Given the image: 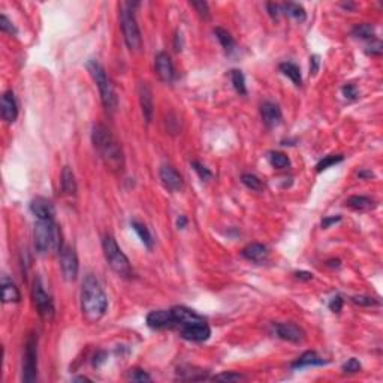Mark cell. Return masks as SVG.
Wrapping results in <instances>:
<instances>
[{"label": "cell", "mask_w": 383, "mask_h": 383, "mask_svg": "<svg viewBox=\"0 0 383 383\" xmlns=\"http://www.w3.org/2000/svg\"><path fill=\"white\" fill-rule=\"evenodd\" d=\"M181 337L184 340H189V341H205L208 340L209 335H211V330L209 327L205 323V320L202 322H195V323H187V325H183L181 327Z\"/></svg>", "instance_id": "11"}, {"label": "cell", "mask_w": 383, "mask_h": 383, "mask_svg": "<svg viewBox=\"0 0 383 383\" xmlns=\"http://www.w3.org/2000/svg\"><path fill=\"white\" fill-rule=\"evenodd\" d=\"M343 371L348 373V374H355V373L361 371V362L356 358H350V359H348V362L343 366Z\"/></svg>", "instance_id": "38"}, {"label": "cell", "mask_w": 383, "mask_h": 383, "mask_svg": "<svg viewBox=\"0 0 383 383\" xmlns=\"http://www.w3.org/2000/svg\"><path fill=\"white\" fill-rule=\"evenodd\" d=\"M140 104L145 122L150 123L153 120L155 104H153V91H151V88L147 83H141L140 84Z\"/></svg>", "instance_id": "16"}, {"label": "cell", "mask_w": 383, "mask_h": 383, "mask_svg": "<svg viewBox=\"0 0 383 383\" xmlns=\"http://www.w3.org/2000/svg\"><path fill=\"white\" fill-rule=\"evenodd\" d=\"M358 177H359V178H373L374 174H373L371 171H359V173H358Z\"/></svg>", "instance_id": "50"}, {"label": "cell", "mask_w": 383, "mask_h": 383, "mask_svg": "<svg viewBox=\"0 0 383 383\" xmlns=\"http://www.w3.org/2000/svg\"><path fill=\"white\" fill-rule=\"evenodd\" d=\"M0 30L2 32H6V33H11V35H17V29L14 27V24L8 20L6 15H0Z\"/></svg>", "instance_id": "39"}, {"label": "cell", "mask_w": 383, "mask_h": 383, "mask_svg": "<svg viewBox=\"0 0 383 383\" xmlns=\"http://www.w3.org/2000/svg\"><path fill=\"white\" fill-rule=\"evenodd\" d=\"M160 181L169 192H178L183 189V178L173 166L165 165L160 168Z\"/></svg>", "instance_id": "14"}, {"label": "cell", "mask_w": 383, "mask_h": 383, "mask_svg": "<svg viewBox=\"0 0 383 383\" xmlns=\"http://www.w3.org/2000/svg\"><path fill=\"white\" fill-rule=\"evenodd\" d=\"M244 258L247 261L256 262V263H261L263 262L266 258H268V248L263 245V244H248L247 247H244L243 252H241Z\"/></svg>", "instance_id": "20"}, {"label": "cell", "mask_w": 383, "mask_h": 383, "mask_svg": "<svg viewBox=\"0 0 383 383\" xmlns=\"http://www.w3.org/2000/svg\"><path fill=\"white\" fill-rule=\"evenodd\" d=\"M213 380H217V382H243V380H245V376L240 374V373H234V371H229V373L226 371V373L214 376Z\"/></svg>", "instance_id": "34"}, {"label": "cell", "mask_w": 383, "mask_h": 383, "mask_svg": "<svg viewBox=\"0 0 383 383\" xmlns=\"http://www.w3.org/2000/svg\"><path fill=\"white\" fill-rule=\"evenodd\" d=\"M266 8H268V11H270V15H271V17L273 18L279 17V11H280L279 5H276V3H268V5H266Z\"/></svg>", "instance_id": "46"}, {"label": "cell", "mask_w": 383, "mask_h": 383, "mask_svg": "<svg viewBox=\"0 0 383 383\" xmlns=\"http://www.w3.org/2000/svg\"><path fill=\"white\" fill-rule=\"evenodd\" d=\"M374 33H376L374 26L368 24V23L356 24L352 30V35L355 37H359V39H374Z\"/></svg>", "instance_id": "29"}, {"label": "cell", "mask_w": 383, "mask_h": 383, "mask_svg": "<svg viewBox=\"0 0 383 383\" xmlns=\"http://www.w3.org/2000/svg\"><path fill=\"white\" fill-rule=\"evenodd\" d=\"M30 211L37 217V220H54L55 209L51 201L45 198H36L30 202Z\"/></svg>", "instance_id": "17"}, {"label": "cell", "mask_w": 383, "mask_h": 383, "mask_svg": "<svg viewBox=\"0 0 383 383\" xmlns=\"http://www.w3.org/2000/svg\"><path fill=\"white\" fill-rule=\"evenodd\" d=\"M192 168L195 169V173L199 175V178L201 180H209L213 174H211V171H209L207 166H204L202 163H199V162H192Z\"/></svg>", "instance_id": "37"}, {"label": "cell", "mask_w": 383, "mask_h": 383, "mask_svg": "<svg viewBox=\"0 0 383 383\" xmlns=\"http://www.w3.org/2000/svg\"><path fill=\"white\" fill-rule=\"evenodd\" d=\"M127 379L132 380V382H151V377L144 370H140V368L130 370L129 374H127Z\"/></svg>", "instance_id": "35"}, {"label": "cell", "mask_w": 383, "mask_h": 383, "mask_svg": "<svg viewBox=\"0 0 383 383\" xmlns=\"http://www.w3.org/2000/svg\"><path fill=\"white\" fill-rule=\"evenodd\" d=\"M62 192L68 196H75L76 195V180H75V174L73 171L70 169L69 166H65L63 171H62Z\"/></svg>", "instance_id": "22"}, {"label": "cell", "mask_w": 383, "mask_h": 383, "mask_svg": "<svg viewBox=\"0 0 383 383\" xmlns=\"http://www.w3.org/2000/svg\"><path fill=\"white\" fill-rule=\"evenodd\" d=\"M32 298H33V304H35L36 310H37L39 316H41L44 320H48V322L52 320V317H54V314H55V309H54L51 296L45 292L41 279H36L35 283H33Z\"/></svg>", "instance_id": "8"}, {"label": "cell", "mask_w": 383, "mask_h": 383, "mask_svg": "<svg viewBox=\"0 0 383 383\" xmlns=\"http://www.w3.org/2000/svg\"><path fill=\"white\" fill-rule=\"evenodd\" d=\"M346 205L349 208L355 209V211H370L376 207L374 201L368 196H362V195H355L350 196L346 201Z\"/></svg>", "instance_id": "24"}, {"label": "cell", "mask_w": 383, "mask_h": 383, "mask_svg": "<svg viewBox=\"0 0 383 383\" xmlns=\"http://www.w3.org/2000/svg\"><path fill=\"white\" fill-rule=\"evenodd\" d=\"M60 266H62V273L63 277L68 281H73L78 277V271H80V263H78V258L73 248L70 247H62L60 248Z\"/></svg>", "instance_id": "9"}, {"label": "cell", "mask_w": 383, "mask_h": 383, "mask_svg": "<svg viewBox=\"0 0 383 383\" xmlns=\"http://www.w3.org/2000/svg\"><path fill=\"white\" fill-rule=\"evenodd\" d=\"M173 313L175 316V322H177V327H183V325H187V323H195V322H202L205 320L201 314L195 313L193 310L187 309V307H183V305H177L174 309H171Z\"/></svg>", "instance_id": "19"}, {"label": "cell", "mask_w": 383, "mask_h": 383, "mask_svg": "<svg viewBox=\"0 0 383 383\" xmlns=\"http://www.w3.org/2000/svg\"><path fill=\"white\" fill-rule=\"evenodd\" d=\"M73 380H75V382H91L88 377H84V376H81V377H75Z\"/></svg>", "instance_id": "51"}, {"label": "cell", "mask_w": 383, "mask_h": 383, "mask_svg": "<svg viewBox=\"0 0 383 383\" xmlns=\"http://www.w3.org/2000/svg\"><path fill=\"white\" fill-rule=\"evenodd\" d=\"M295 277L299 280H312L313 279V274L307 273V271H296Z\"/></svg>", "instance_id": "47"}, {"label": "cell", "mask_w": 383, "mask_h": 383, "mask_svg": "<svg viewBox=\"0 0 383 383\" xmlns=\"http://www.w3.org/2000/svg\"><path fill=\"white\" fill-rule=\"evenodd\" d=\"M155 68H156L157 75L159 78L163 81V83H168L171 84L174 81L175 78V70H174V65H173V60L171 57L166 54V52H159L155 59Z\"/></svg>", "instance_id": "13"}, {"label": "cell", "mask_w": 383, "mask_h": 383, "mask_svg": "<svg viewBox=\"0 0 383 383\" xmlns=\"http://www.w3.org/2000/svg\"><path fill=\"white\" fill-rule=\"evenodd\" d=\"M105 356H106V353H105V352H99V353H98V355L94 356V361H93V366H94V367H99V366H101V364H102V362H104V361H105V359H104Z\"/></svg>", "instance_id": "48"}, {"label": "cell", "mask_w": 383, "mask_h": 383, "mask_svg": "<svg viewBox=\"0 0 383 383\" xmlns=\"http://www.w3.org/2000/svg\"><path fill=\"white\" fill-rule=\"evenodd\" d=\"M186 225H187V219H186L184 216H180L178 220H177V226H178V229H183Z\"/></svg>", "instance_id": "49"}, {"label": "cell", "mask_w": 383, "mask_h": 383, "mask_svg": "<svg viewBox=\"0 0 383 383\" xmlns=\"http://www.w3.org/2000/svg\"><path fill=\"white\" fill-rule=\"evenodd\" d=\"M319 65H320L319 55H313V57H310V73H312V75H316V73H317V70H319Z\"/></svg>", "instance_id": "45"}, {"label": "cell", "mask_w": 383, "mask_h": 383, "mask_svg": "<svg viewBox=\"0 0 383 383\" xmlns=\"http://www.w3.org/2000/svg\"><path fill=\"white\" fill-rule=\"evenodd\" d=\"M37 376V337L36 334H30L26 343L24 361H23V380L32 383Z\"/></svg>", "instance_id": "7"}, {"label": "cell", "mask_w": 383, "mask_h": 383, "mask_svg": "<svg viewBox=\"0 0 383 383\" xmlns=\"http://www.w3.org/2000/svg\"><path fill=\"white\" fill-rule=\"evenodd\" d=\"M352 302L356 305H362V307H371V305H379V301L371 298V296L359 295V296H352Z\"/></svg>", "instance_id": "36"}, {"label": "cell", "mask_w": 383, "mask_h": 383, "mask_svg": "<svg viewBox=\"0 0 383 383\" xmlns=\"http://www.w3.org/2000/svg\"><path fill=\"white\" fill-rule=\"evenodd\" d=\"M214 35L219 39V42L222 44V47L225 48V51H234V48H235V41H234V37L231 36V33H229L227 30L222 29V27H216V29H214Z\"/></svg>", "instance_id": "28"}, {"label": "cell", "mask_w": 383, "mask_h": 383, "mask_svg": "<svg viewBox=\"0 0 383 383\" xmlns=\"http://www.w3.org/2000/svg\"><path fill=\"white\" fill-rule=\"evenodd\" d=\"M274 332L276 335L289 343H301L305 338V331L298 327L296 323L292 322H283V323H276L274 325Z\"/></svg>", "instance_id": "10"}, {"label": "cell", "mask_w": 383, "mask_h": 383, "mask_svg": "<svg viewBox=\"0 0 383 383\" xmlns=\"http://www.w3.org/2000/svg\"><path fill=\"white\" fill-rule=\"evenodd\" d=\"M281 9H283V12H284V14H288L289 17L295 18V20H298V21H305V18H307V12H305V9H304L301 5L294 3V2L283 3V5H281Z\"/></svg>", "instance_id": "26"}, {"label": "cell", "mask_w": 383, "mask_h": 383, "mask_svg": "<svg viewBox=\"0 0 383 383\" xmlns=\"http://www.w3.org/2000/svg\"><path fill=\"white\" fill-rule=\"evenodd\" d=\"M87 69L90 72V75H91V78L94 80L98 88H99L101 99H102L105 109L109 111V112H114L116 108H117V94H116V90H114L106 72H105L104 66L98 60H88Z\"/></svg>", "instance_id": "4"}, {"label": "cell", "mask_w": 383, "mask_h": 383, "mask_svg": "<svg viewBox=\"0 0 383 383\" xmlns=\"http://www.w3.org/2000/svg\"><path fill=\"white\" fill-rule=\"evenodd\" d=\"M343 159H344V157L341 156V155H330V156L323 157V159L316 165V171H317V173H322V171L328 169L332 165H337V163L343 162Z\"/></svg>", "instance_id": "32"}, {"label": "cell", "mask_w": 383, "mask_h": 383, "mask_svg": "<svg viewBox=\"0 0 383 383\" xmlns=\"http://www.w3.org/2000/svg\"><path fill=\"white\" fill-rule=\"evenodd\" d=\"M367 52L371 54V55H380V54H382V42L377 41V39H373V42H371V45L368 47Z\"/></svg>", "instance_id": "43"}, {"label": "cell", "mask_w": 383, "mask_h": 383, "mask_svg": "<svg viewBox=\"0 0 383 383\" xmlns=\"http://www.w3.org/2000/svg\"><path fill=\"white\" fill-rule=\"evenodd\" d=\"M341 220V217L340 216H332V217H325L323 220H322V227L323 229H328V227L334 225V223H338Z\"/></svg>", "instance_id": "44"}, {"label": "cell", "mask_w": 383, "mask_h": 383, "mask_svg": "<svg viewBox=\"0 0 383 383\" xmlns=\"http://www.w3.org/2000/svg\"><path fill=\"white\" fill-rule=\"evenodd\" d=\"M241 181H243V184L245 187H248L252 190H262V187H263L261 180L253 174H244L241 177Z\"/></svg>", "instance_id": "33"}, {"label": "cell", "mask_w": 383, "mask_h": 383, "mask_svg": "<svg viewBox=\"0 0 383 383\" xmlns=\"http://www.w3.org/2000/svg\"><path fill=\"white\" fill-rule=\"evenodd\" d=\"M33 238H35L36 250L41 255L51 253L55 250H60V231L54 220H37L33 229Z\"/></svg>", "instance_id": "3"}, {"label": "cell", "mask_w": 383, "mask_h": 383, "mask_svg": "<svg viewBox=\"0 0 383 383\" xmlns=\"http://www.w3.org/2000/svg\"><path fill=\"white\" fill-rule=\"evenodd\" d=\"M280 70L283 72V75H286L294 84H295L296 87H301V84H302V78H301V70L299 68L294 65V63H289V62H286V63H281L280 65Z\"/></svg>", "instance_id": "25"}, {"label": "cell", "mask_w": 383, "mask_h": 383, "mask_svg": "<svg viewBox=\"0 0 383 383\" xmlns=\"http://www.w3.org/2000/svg\"><path fill=\"white\" fill-rule=\"evenodd\" d=\"M190 5L198 11V14L201 17L208 18L209 17V11H208V5L205 2H190Z\"/></svg>", "instance_id": "40"}, {"label": "cell", "mask_w": 383, "mask_h": 383, "mask_svg": "<svg viewBox=\"0 0 383 383\" xmlns=\"http://www.w3.org/2000/svg\"><path fill=\"white\" fill-rule=\"evenodd\" d=\"M343 94H344V98L349 99V101H355L358 98V90H356V87L353 84H348V86L343 87Z\"/></svg>", "instance_id": "42"}, {"label": "cell", "mask_w": 383, "mask_h": 383, "mask_svg": "<svg viewBox=\"0 0 383 383\" xmlns=\"http://www.w3.org/2000/svg\"><path fill=\"white\" fill-rule=\"evenodd\" d=\"M93 147L104 163L112 171H122L124 166L123 150L119 141L114 138L111 130L104 124H94L91 132Z\"/></svg>", "instance_id": "2"}, {"label": "cell", "mask_w": 383, "mask_h": 383, "mask_svg": "<svg viewBox=\"0 0 383 383\" xmlns=\"http://www.w3.org/2000/svg\"><path fill=\"white\" fill-rule=\"evenodd\" d=\"M261 116L265 126H268V127H276L281 122V111H280L279 105L273 104V102L262 104Z\"/></svg>", "instance_id": "18"}, {"label": "cell", "mask_w": 383, "mask_h": 383, "mask_svg": "<svg viewBox=\"0 0 383 383\" xmlns=\"http://www.w3.org/2000/svg\"><path fill=\"white\" fill-rule=\"evenodd\" d=\"M102 247H104L105 259L108 262V265L111 266V270L122 277H130V274H132L130 262L127 259V256L122 252V248L119 247V244L116 243L114 237L106 235L102 241Z\"/></svg>", "instance_id": "6"}, {"label": "cell", "mask_w": 383, "mask_h": 383, "mask_svg": "<svg viewBox=\"0 0 383 383\" xmlns=\"http://www.w3.org/2000/svg\"><path fill=\"white\" fill-rule=\"evenodd\" d=\"M130 226L133 227V231L138 234V237L141 238V241L144 243V245H147L148 248L153 247V243H155V241H153V237H151L148 227L145 226L144 223L138 222V220H132V222H130Z\"/></svg>", "instance_id": "27"}, {"label": "cell", "mask_w": 383, "mask_h": 383, "mask_svg": "<svg viewBox=\"0 0 383 383\" xmlns=\"http://www.w3.org/2000/svg\"><path fill=\"white\" fill-rule=\"evenodd\" d=\"M120 23H122V32L124 42L130 51H138L142 44L141 32L133 12L132 3H124L120 9Z\"/></svg>", "instance_id": "5"}, {"label": "cell", "mask_w": 383, "mask_h": 383, "mask_svg": "<svg viewBox=\"0 0 383 383\" xmlns=\"http://www.w3.org/2000/svg\"><path fill=\"white\" fill-rule=\"evenodd\" d=\"M147 325L153 330H165L177 327L173 310H156L147 316Z\"/></svg>", "instance_id": "12"}, {"label": "cell", "mask_w": 383, "mask_h": 383, "mask_svg": "<svg viewBox=\"0 0 383 383\" xmlns=\"http://www.w3.org/2000/svg\"><path fill=\"white\" fill-rule=\"evenodd\" d=\"M18 117V104L12 90H8L2 96V119L6 123H14Z\"/></svg>", "instance_id": "15"}, {"label": "cell", "mask_w": 383, "mask_h": 383, "mask_svg": "<svg viewBox=\"0 0 383 383\" xmlns=\"http://www.w3.org/2000/svg\"><path fill=\"white\" fill-rule=\"evenodd\" d=\"M108 298L99 280L93 274H87L81 288V312L90 323L99 322L106 313Z\"/></svg>", "instance_id": "1"}, {"label": "cell", "mask_w": 383, "mask_h": 383, "mask_svg": "<svg viewBox=\"0 0 383 383\" xmlns=\"http://www.w3.org/2000/svg\"><path fill=\"white\" fill-rule=\"evenodd\" d=\"M2 298L3 302H20L21 299L17 284L8 276H2Z\"/></svg>", "instance_id": "21"}, {"label": "cell", "mask_w": 383, "mask_h": 383, "mask_svg": "<svg viewBox=\"0 0 383 383\" xmlns=\"http://www.w3.org/2000/svg\"><path fill=\"white\" fill-rule=\"evenodd\" d=\"M231 81H232V86L237 90V93L240 94H245L247 93V88H245V80H244V75L241 70L238 69H232L231 70Z\"/></svg>", "instance_id": "30"}, {"label": "cell", "mask_w": 383, "mask_h": 383, "mask_svg": "<svg viewBox=\"0 0 383 383\" xmlns=\"http://www.w3.org/2000/svg\"><path fill=\"white\" fill-rule=\"evenodd\" d=\"M270 163H271L274 168H277V169H284V168H289L291 160H289V157L286 156L284 153L271 151V153H270Z\"/></svg>", "instance_id": "31"}, {"label": "cell", "mask_w": 383, "mask_h": 383, "mask_svg": "<svg viewBox=\"0 0 383 383\" xmlns=\"http://www.w3.org/2000/svg\"><path fill=\"white\" fill-rule=\"evenodd\" d=\"M343 298L340 295H335L332 298L331 301H330V310L334 312V313H338V312H341V309H343Z\"/></svg>", "instance_id": "41"}, {"label": "cell", "mask_w": 383, "mask_h": 383, "mask_svg": "<svg viewBox=\"0 0 383 383\" xmlns=\"http://www.w3.org/2000/svg\"><path fill=\"white\" fill-rule=\"evenodd\" d=\"M327 361L323 358H320L316 352L309 350L305 353H302L295 362L292 364V368H302V367H314V366H325Z\"/></svg>", "instance_id": "23"}]
</instances>
